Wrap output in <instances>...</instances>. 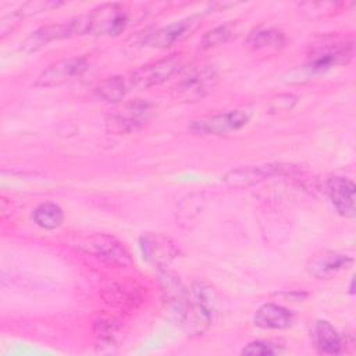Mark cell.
<instances>
[{
    "label": "cell",
    "instance_id": "9a60e30c",
    "mask_svg": "<svg viewBox=\"0 0 356 356\" xmlns=\"http://www.w3.org/2000/svg\"><path fill=\"white\" fill-rule=\"evenodd\" d=\"M257 327L263 330H285L293 323V313L275 303L261 305L253 317Z\"/></svg>",
    "mask_w": 356,
    "mask_h": 356
},
{
    "label": "cell",
    "instance_id": "ba28073f",
    "mask_svg": "<svg viewBox=\"0 0 356 356\" xmlns=\"http://www.w3.org/2000/svg\"><path fill=\"white\" fill-rule=\"evenodd\" d=\"M89 68V61L86 57H70L53 63L35 81L38 88H54L70 83L81 78Z\"/></svg>",
    "mask_w": 356,
    "mask_h": 356
},
{
    "label": "cell",
    "instance_id": "4fadbf2b",
    "mask_svg": "<svg viewBox=\"0 0 356 356\" xmlns=\"http://www.w3.org/2000/svg\"><path fill=\"white\" fill-rule=\"evenodd\" d=\"M327 196L335 211L345 218L356 216V186L345 177H330L325 182Z\"/></svg>",
    "mask_w": 356,
    "mask_h": 356
},
{
    "label": "cell",
    "instance_id": "7a4b0ae2",
    "mask_svg": "<svg viewBox=\"0 0 356 356\" xmlns=\"http://www.w3.org/2000/svg\"><path fill=\"white\" fill-rule=\"evenodd\" d=\"M129 11L124 4L107 3L72 18L76 36H118L129 24Z\"/></svg>",
    "mask_w": 356,
    "mask_h": 356
},
{
    "label": "cell",
    "instance_id": "ac0fdd59",
    "mask_svg": "<svg viewBox=\"0 0 356 356\" xmlns=\"http://www.w3.org/2000/svg\"><path fill=\"white\" fill-rule=\"evenodd\" d=\"M65 38H71V31H70L68 22L42 26L38 31L32 32V35H29L26 38V40L22 43V49L28 53H32V51H36L38 49L46 46L50 42L65 39Z\"/></svg>",
    "mask_w": 356,
    "mask_h": 356
},
{
    "label": "cell",
    "instance_id": "cb8c5ba5",
    "mask_svg": "<svg viewBox=\"0 0 356 356\" xmlns=\"http://www.w3.org/2000/svg\"><path fill=\"white\" fill-rule=\"evenodd\" d=\"M341 7L339 3H302L300 11L305 14H309L310 17H323V15H331Z\"/></svg>",
    "mask_w": 356,
    "mask_h": 356
},
{
    "label": "cell",
    "instance_id": "e0dca14e",
    "mask_svg": "<svg viewBox=\"0 0 356 356\" xmlns=\"http://www.w3.org/2000/svg\"><path fill=\"white\" fill-rule=\"evenodd\" d=\"M285 33L273 26H259L254 31H252L245 44L254 51H263V50H280L285 44Z\"/></svg>",
    "mask_w": 356,
    "mask_h": 356
},
{
    "label": "cell",
    "instance_id": "44dd1931",
    "mask_svg": "<svg viewBox=\"0 0 356 356\" xmlns=\"http://www.w3.org/2000/svg\"><path fill=\"white\" fill-rule=\"evenodd\" d=\"M96 93L107 103H117L127 95V82L122 76L118 75L108 76L97 85Z\"/></svg>",
    "mask_w": 356,
    "mask_h": 356
},
{
    "label": "cell",
    "instance_id": "52a82bcc",
    "mask_svg": "<svg viewBox=\"0 0 356 356\" xmlns=\"http://www.w3.org/2000/svg\"><path fill=\"white\" fill-rule=\"evenodd\" d=\"M81 248L110 266L128 267L132 264L131 254L124 243L107 234H95L86 238Z\"/></svg>",
    "mask_w": 356,
    "mask_h": 356
},
{
    "label": "cell",
    "instance_id": "5bb4252c",
    "mask_svg": "<svg viewBox=\"0 0 356 356\" xmlns=\"http://www.w3.org/2000/svg\"><path fill=\"white\" fill-rule=\"evenodd\" d=\"M353 263V259L332 250H325L314 256L307 264V270L312 275L318 280H330L339 274L341 271L349 268Z\"/></svg>",
    "mask_w": 356,
    "mask_h": 356
},
{
    "label": "cell",
    "instance_id": "30bf717a",
    "mask_svg": "<svg viewBox=\"0 0 356 356\" xmlns=\"http://www.w3.org/2000/svg\"><path fill=\"white\" fill-rule=\"evenodd\" d=\"M249 114L243 110H229L193 121L189 131L196 135H222L241 129L249 122Z\"/></svg>",
    "mask_w": 356,
    "mask_h": 356
},
{
    "label": "cell",
    "instance_id": "7402d4cb",
    "mask_svg": "<svg viewBox=\"0 0 356 356\" xmlns=\"http://www.w3.org/2000/svg\"><path fill=\"white\" fill-rule=\"evenodd\" d=\"M285 352V346L278 341L271 339H259L249 342L242 350L243 356H274Z\"/></svg>",
    "mask_w": 356,
    "mask_h": 356
},
{
    "label": "cell",
    "instance_id": "8992f818",
    "mask_svg": "<svg viewBox=\"0 0 356 356\" xmlns=\"http://www.w3.org/2000/svg\"><path fill=\"white\" fill-rule=\"evenodd\" d=\"M182 64L184 57L181 53H174L167 57L143 64L131 74V85L138 89L157 86L170 79L174 74H177Z\"/></svg>",
    "mask_w": 356,
    "mask_h": 356
},
{
    "label": "cell",
    "instance_id": "ffe728a7",
    "mask_svg": "<svg viewBox=\"0 0 356 356\" xmlns=\"http://www.w3.org/2000/svg\"><path fill=\"white\" fill-rule=\"evenodd\" d=\"M33 221L43 229H56L64 221L63 209L56 203H42L33 210Z\"/></svg>",
    "mask_w": 356,
    "mask_h": 356
},
{
    "label": "cell",
    "instance_id": "5b68a950",
    "mask_svg": "<svg viewBox=\"0 0 356 356\" xmlns=\"http://www.w3.org/2000/svg\"><path fill=\"white\" fill-rule=\"evenodd\" d=\"M152 117V104L146 100L136 99L114 108L106 117V129L110 134H131L145 127Z\"/></svg>",
    "mask_w": 356,
    "mask_h": 356
},
{
    "label": "cell",
    "instance_id": "2e32d148",
    "mask_svg": "<svg viewBox=\"0 0 356 356\" xmlns=\"http://www.w3.org/2000/svg\"><path fill=\"white\" fill-rule=\"evenodd\" d=\"M312 338L316 349L323 355H338L342 352L343 339L325 320H318L313 324Z\"/></svg>",
    "mask_w": 356,
    "mask_h": 356
},
{
    "label": "cell",
    "instance_id": "7c38bea8",
    "mask_svg": "<svg viewBox=\"0 0 356 356\" xmlns=\"http://www.w3.org/2000/svg\"><path fill=\"white\" fill-rule=\"evenodd\" d=\"M291 165L270 163L261 165H246L228 171L224 175V182L229 188H248L252 185H257L266 179H270L277 175H284L291 171Z\"/></svg>",
    "mask_w": 356,
    "mask_h": 356
},
{
    "label": "cell",
    "instance_id": "d6986e66",
    "mask_svg": "<svg viewBox=\"0 0 356 356\" xmlns=\"http://www.w3.org/2000/svg\"><path fill=\"white\" fill-rule=\"evenodd\" d=\"M159 282L164 299L177 310L188 296V288L182 281L171 271L165 268H159Z\"/></svg>",
    "mask_w": 356,
    "mask_h": 356
},
{
    "label": "cell",
    "instance_id": "8fae6325",
    "mask_svg": "<svg viewBox=\"0 0 356 356\" xmlns=\"http://www.w3.org/2000/svg\"><path fill=\"white\" fill-rule=\"evenodd\" d=\"M139 248L143 259L157 270L165 268L179 254L177 243L164 234H143L139 238Z\"/></svg>",
    "mask_w": 356,
    "mask_h": 356
},
{
    "label": "cell",
    "instance_id": "9c48e42d",
    "mask_svg": "<svg viewBox=\"0 0 356 356\" xmlns=\"http://www.w3.org/2000/svg\"><path fill=\"white\" fill-rule=\"evenodd\" d=\"M202 15L193 14L178 21H174L152 33H149L145 40L143 46L154 47V49H167L171 47L186 38H189L200 25Z\"/></svg>",
    "mask_w": 356,
    "mask_h": 356
},
{
    "label": "cell",
    "instance_id": "3957f363",
    "mask_svg": "<svg viewBox=\"0 0 356 356\" xmlns=\"http://www.w3.org/2000/svg\"><path fill=\"white\" fill-rule=\"evenodd\" d=\"M355 54V43L352 38H335L324 40L312 47L303 65L307 76L324 74L334 67L348 64Z\"/></svg>",
    "mask_w": 356,
    "mask_h": 356
},
{
    "label": "cell",
    "instance_id": "6da1fadb",
    "mask_svg": "<svg viewBox=\"0 0 356 356\" xmlns=\"http://www.w3.org/2000/svg\"><path fill=\"white\" fill-rule=\"evenodd\" d=\"M218 296L216 289L204 281H196L188 289L184 303L175 310L184 332L199 337L207 331L217 314Z\"/></svg>",
    "mask_w": 356,
    "mask_h": 356
},
{
    "label": "cell",
    "instance_id": "277c9868",
    "mask_svg": "<svg viewBox=\"0 0 356 356\" xmlns=\"http://www.w3.org/2000/svg\"><path fill=\"white\" fill-rule=\"evenodd\" d=\"M220 72L216 65L192 70L171 89V96L178 103H193L209 95L218 83Z\"/></svg>",
    "mask_w": 356,
    "mask_h": 356
},
{
    "label": "cell",
    "instance_id": "d4e9b609",
    "mask_svg": "<svg viewBox=\"0 0 356 356\" xmlns=\"http://www.w3.org/2000/svg\"><path fill=\"white\" fill-rule=\"evenodd\" d=\"M296 102H298V97L293 95H280L277 99L271 102V110L273 111L291 110Z\"/></svg>",
    "mask_w": 356,
    "mask_h": 356
},
{
    "label": "cell",
    "instance_id": "603a6c76",
    "mask_svg": "<svg viewBox=\"0 0 356 356\" xmlns=\"http://www.w3.org/2000/svg\"><path fill=\"white\" fill-rule=\"evenodd\" d=\"M235 33V26L234 24H224V25H218L210 31H207L200 42H199V47L200 49H210L218 44H222L225 42H228Z\"/></svg>",
    "mask_w": 356,
    "mask_h": 356
}]
</instances>
